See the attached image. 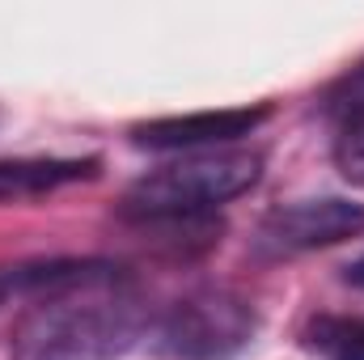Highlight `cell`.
I'll return each instance as SVG.
<instances>
[{
	"label": "cell",
	"instance_id": "5b68a950",
	"mask_svg": "<svg viewBox=\"0 0 364 360\" xmlns=\"http://www.w3.org/2000/svg\"><path fill=\"white\" fill-rule=\"evenodd\" d=\"M272 119V106H225V110H199V115H170L132 123V144L149 153H212L216 144H233L250 132H259Z\"/></svg>",
	"mask_w": 364,
	"mask_h": 360
},
{
	"label": "cell",
	"instance_id": "6da1fadb",
	"mask_svg": "<svg viewBox=\"0 0 364 360\" xmlns=\"http://www.w3.org/2000/svg\"><path fill=\"white\" fill-rule=\"evenodd\" d=\"M149 327V305L127 271L106 268L30 301L13 331L9 360H119Z\"/></svg>",
	"mask_w": 364,
	"mask_h": 360
},
{
	"label": "cell",
	"instance_id": "30bf717a",
	"mask_svg": "<svg viewBox=\"0 0 364 360\" xmlns=\"http://www.w3.org/2000/svg\"><path fill=\"white\" fill-rule=\"evenodd\" d=\"M335 162L343 170V179L364 182V119L352 127H339V144H335Z\"/></svg>",
	"mask_w": 364,
	"mask_h": 360
},
{
	"label": "cell",
	"instance_id": "3957f363",
	"mask_svg": "<svg viewBox=\"0 0 364 360\" xmlns=\"http://www.w3.org/2000/svg\"><path fill=\"white\" fill-rule=\"evenodd\" d=\"M259 331L255 305L233 288H199L174 301L157 327V352L174 360H229Z\"/></svg>",
	"mask_w": 364,
	"mask_h": 360
},
{
	"label": "cell",
	"instance_id": "8fae6325",
	"mask_svg": "<svg viewBox=\"0 0 364 360\" xmlns=\"http://www.w3.org/2000/svg\"><path fill=\"white\" fill-rule=\"evenodd\" d=\"M343 280H348L352 288H364V255H360V259H356L348 271H343Z\"/></svg>",
	"mask_w": 364,
	"mask_h": 360
},
{
	"label": "cell",
	"instance_id": "277c9868",
	"mask_svg": "<svg viewBox=\"0 0 364 360\" xmlns=\"http://www.w3.org/2000/svg\"><path fill=\"white\" fill-rule=\"evenodd\" d=\"M364 233V203L343 195H318V199H292L263 216L255 233V250L263 259H292L309 250L339 246Z\"/></svg>",
	"mask_w": 364,
	"mask_h": 360
},
{
	"label": "cell",
	"instance_id": "8992f818",
	"mask_svg": "<svg viewBox=\"0 0 364 360\" xmlns=\"http://www.w3.org/2000/svg\"><path fill=\"white\" fill-rule=\"evenodd\" d=\"M97 157H4L0 162V203L38 199L60 186L97 179Z\"/></svg>",
	"mask_w": 364,
	"mask_h": 360
},
{
	"label": "cell",
	"instance_id": "7a4b0ae2",
	"mask_svg": "<svg viewBox=\"0 0 364 360\" xmlns=\"http://www.w3.org/2000/svg\"><path fill=\"white\" fill-rule=\"evenodd\" d=\"M263 179V157L250 149H212L191 153L178 162H166L136 179L123 191L119 212L140 225H166V221H199L212 208L246 195Z\"/></svg>",
	"mask_w": 364,
	"mask_h": 360
},
{
	"label": "cell",
	"instance_id": "ba28073f",
	"mask_svg": "<svg viewBox=\"0 0 364 360\" xmlns=\"http://www.w3.org/2000/svg\"><path fill=\"white\" fill-rule=\"evenodd\" d=\"M309 344L331 360H364V318H318Z\"/></svg>",
	"mask_w": 364,
	"mask_h": 360
},
{
	"label": "cell",
	"instance_id": "52a82bcc",
	"mask_svg": "<svg viewBox=\"0 0 364 360\" xmlns=\"http://www.w3.org/2000/svg\"><path fill=\"white\" fill-rule=\"evenodd\" d=\"M106 268V259H38V263H17L0 268V305L9 301H38L47 292H60L68 284H81Z\"/></svg>",
	"mask_w": 364,
	"mask_h": 360
},
{
	"label": "cell",
	"instance_id": "9c48e42d",
	"mask_svg": "<svg viewBox=\"0 0 364 360\" xmlns=\"http://www.w3.org/2000/svg\"><path fill=\"white\" fill-rule=\"evenodd\" d=\"M322 110L326 119H335V127H352L364 119V64H356L352 73H343L326 97H322Z\"/></svg>",
	"mask_w": 364,
	"mask_h": 360
}]
</instances>
